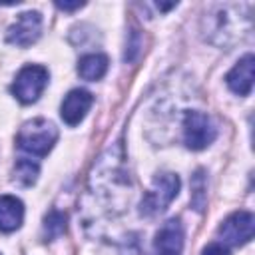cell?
<instances>
[{
	"mask_svg": "<svg viewBox=\"0 0 255 255\" xmlns=\"http://www.w3.org/2000/svg\"><path fill=\"white\" fill-rule=\"evenodd\" d=\"M243 6L223 4V6H217L215 12L205 16V22H207L205 38L223 48H229L235 42H241L243 38H247L251 32V16L249 12L241 14Z\"/></svg>",
	"mask_w": 255,
	"mask_h": 255,
	"instance_id": "obj_1",
	"label": "cell"
},
{
	"mask_svg": "<svg viewBox=\"0 0 255 255\" xmlns=\"http://www.w3.org/2000/svg\"><path fill=\"white\" fill-rule=\"evenodd\" d=\"M56 139H58V128L44 118H34L22 124V128L18 129L16 145L24 153H30L34 157H44L54 147Z\"/></svg>",
	"mask_w": 255,
	"mask_h": 255,
	"instance_id": "obj_2",
	"label": "cell"
},
{
	"mask_svg": "<svg viewBox=\"0 0 255 255\" xmlns=\"http://www.w3.org/2000/svg\"><path fill=\"white\" fill-rule=\"evenodd\" d=\"M179 193V177L175 173H157L153 177L151 189L141 199V213L151 217L161 213Z\"/></svg>",
	"mask_w": 255,
	"mask_h": 255,
	"instance_id": "obj_3",
	"label": "cell"
},
{
	"mask_svg": "<svg viewBox=\"0 0 255 255\" xmlns=\"http://www.w3.org/2000/svg\"><path fill=\"white\" fill-rule=\"evenodd\" d=\"M48 80H50V74L44 66L28 64L16 74L10 90H12L14 98L20 100L22 104H34L42 96L44 88L48 86Z\"/></svg>",
	"mask_w": 255,
	"mask_h": 255,
	"instance_id": "obj_4",
	"label": "cell"
},
{
	"mask_svg": "<svg viewBox=\"0 0 255 255\" xmlns=\"http://www.w3.org/2000/svg\"><path fill=\"white\" fill-rule=\"evenodd\" d=\"M181 129H183V141L189 149H205L209 143H213L215 135H217V128L213 126L211 118L203 112L197 110H189L183 116L181 122Z\"/></svg>",
	"mask_w": 255,
	"mask_h": 255,
	"instance_id": "obj_5",
	"label": "cell"
},
{
	"mask_svg": "<svg viewBox=\"0 0 255 255\" xmlns=\"http://www.w3.org/2000/svg\"><path fill=\"white\" fill-rule=\"evenodd\" d=\"M253 227H255V219H253L251 211H235L227 219L221 221L217 235L223 245L239 247V245H245L247 241H251Z\"/></svg>",
	"mask_w": 255,
	"mask_h": 255,
	"instance_id": "obj_6",
	"label": "cell"
},
{
	"mask_svg": "<svg viewBox=\"0 0 255 255\" xmlns=\"http://www.w3.org/2000/svg\"><path fill=\"white\" fill-rule=\"evenodd\" d=\"M42 34V16L36 10L22 12L6 32V42L18 48L32 46Z\"/></svg>",
	"mask_w": 255,
	"mask_h": 255,
	"instance_id": "obj_7",
	"label": "cell"
},
{
	"mask_svg": "<svg viewBox=\"0 0 255 255\" xmlns=\"http://www.w3.org/2000/svg\"><path fill=\"white\" fill-rule=\"evenodd\" d=\"M92 104H94V96L88 90H82V88L70 90L62 100L60 116L68 126H78L90 112Z\"/></svg>",
	"mask_w": 255,
	"mask_h": 255,
	"instance_id": "obj_8",
	"label": "cell"
},
{
	"mask_svg": "<svg viewBox=\"0 0 255 255\" xmlns=\"http://www.w3.org/2000/svg\"><path fill=\"white\" fill-rule=\"evenodd\" d=\"M183 227L179 219H167L155 233V255H181Z\"/></svg>",
	"mask_w": 255,
	"mask_h": 255,
	"instance_id": "obj_9",
	"label": "cell"
},
{
	"mask_svg": "<svg viewBox=\"0 0 255 255\" xmlns=\"http://www.w3.org/2000/svg\"><path fill=\"white\" fill-rule=\"evenodd\" d=\"M253 54H245L225 76V82L229 86V90L237 96H247L253 88Z\"/></svg>",
	"mask_w": 255,
	"mask_h": 255,
	"instance_id": "obj_10",
	"label": "cell"
},
{
	"mask_svg": "<svg viewBox=\"0 0 255 255\" xmlns=\"http://www.w3.org/2000/svg\"><path fill=\"white\" fill-rule=\"evenodd\" d=\"M24 221V203L16 195H0V231L12 233Z\"/></svg>",
	"mask_w": 255,
	"mask_h": 255,
	"instance_id": "obj_11",
	"label": "cell"
},
{
	"mask_svg": "<svg viewBox=\"0 0 255 255\" xmlns=\"http://www.w3.org/2000/svg\"><path fill=\"white\" fill-rule=\"evenodd\" d=\"M106 72H108V58L104 54H86L78 62V74L88 82H96L104 78Z\"/></svg>",
	"mask_w": 255,
	"mask_h": 255,
	"instance_id": "obj_12",
	"label": "cell"
},
{
	"mask_svg": "<svg viewBox=\"0 0 255 255\" xmlns=\"http://www.w3.org/2000/svg\"><path fill=\"white\" fill-rule=\"evenodd\" d=\"M38 173H40V167L34 159H28V157H20L14 165V181L22 183V185H32L36 183L38 179Z\"/></svg>",
	"mask_w": 255,
	"mask_h": 255,
	"instance_id": "obj_13",
	"label": "cell"
},
{
	"mask_svg": "<svg viewBox=\"0 0 255 255\" xmlns=\"http://www.w3.org/2000/svg\"><path fill=\"white\" fill-rule=\"evenodd\" d=\"M42 231H44V239L46 241H52V239L60 237L66 231V213H62L58 209H52L50 213H46Z\"/></svg>",
	"mask_w": 255,
	"mask_h": 255,
	"instance_id": "obj_14",
	"label": "cell"
},
{
	"mask_svg": "<svg viewBox=\"0 0 255 255\" xmlns=\"http://www.w3.org/2000/svg\"><path fill=\"white\" fill-rule=\"evenodd\" d=\"M191 189H193V193H191L193 207L197 211H203L205 201H207V195H205V179H203V171L201 169H197V173L193 177V183H191Z\"/></svg>",
	"mask_w": 255,
	"mask_h": 255,
	"instance_id": "obj_15",
	"label": "cell"
},
{
	"mask_svg": "<svg viewBox=\"0 0 255 255\" xmlns=\"http://www.w3.org/2000/svg\"><path fill=\"white\" fill-rule=\"evenodd\" d=\"M201 255H231V253H229L227 245H223V243H209V245L203 249Z\"/></svg>",
	"mask_w": 255,
	"mask_h": 255,
	"instance_id": "obj_16",
	"label": "cell"
},
{
	"mask_svg": "<svg viewBox=\"0 0 255 255\" xmlns=\"http://www.w3.org/2000/svg\"><path fill=\"white\" fill-rule=\"evenodd\" d=\"M56 6L64 12H72V10H80L84 6V2H56Z\"/></svg>",
	"mask_w": 255,
	"mask_h": 255,
	"instance_id": "obj_17",
	"label": "cell"
}]
</instances>
